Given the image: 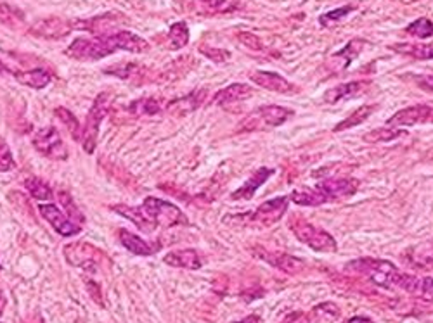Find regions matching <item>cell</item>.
Instances as JSON below:
<instances>
[{"instance_id": "1", "label": "cell", "mask_w": 433, "mask_h": 323, "mask_svg": "<svg viewBox=\"0 0 433 323\" xmlns=\"http://www.w3.org/2000/svg\"><path fill=\"white\" fill-rule=\"evenodd\" d=\"M118 50L144 54L149 50V42L129 30H118L108 35L80 37L66 47L65 54L75 61H99Z\"/></svg>"}, {"instance_id": "2", "label": "cell", "mask_w": 433, "mask_h": 323, "mask_svg": "<svg viewBox=\"0 0 433 323\" xmlns=\"http://www.w3.org/2000/svg\"><path fill=\"white\" fill-rule=\"evenodd\" d=\"M345 273L357 275L365 280L373 282L375 285L385 287V289H402L409 294H415L416 285H418L419 277L400 272L395 265L387 259H375V258H359L347 263L343 266Z\"/></svg>"}, {"instance_id": "3", "label": "cell", "mask_w": 433, "mask_h": 323, "mask_svg": "<svg viewBox=\"0 0 433 323\" xmlns=\"http://www.w3.org/2000/svg\"><path fill=\"white\" fill-rule=\"evenodd\" d=\"M359 180L356 178H328L314 189L293 190L289 199L298 206H323L326 202L340 201L356 194Z\"/></svg>"}, {"instance_id": "4", "label": "cell", "mask_w": 433, "mask_h": 323, "mask_svg": "<svg viewBox=\"0 0 433 323\" xmlns=\"http://www.w3.org/2000/svg\"><path fill=\"white\" fill-rule=\"evenodd\" d=\"M295 111L283 106H260L241 121L240 131H260L279 126L288 121Z\"/></svg>"}, {"instance_id": "5", "label": "cell", "mask_w": 433, "mask_h": 323, "mask_svg": "<svg viewBox=\"0 0 433 323\" xmlns=\"http://www.w3.org/2000/svg\"><path fill=\"white\" fill-rule=\"evenodd\" d=\"M109 101H111L109 94H99L97 99H95L92 104V107L89 109V114H87L85 126H83L80 137L83 150H85L87 154H94L95 147H97L99 128H101L102 119L108 116Z\"/></svg>"}, {"instance_id": "6", "label": "cell", "mask_w": 433, "mask_h": 323, "mask_svg": "<svg viewBox=\"0 0 433 323\" xmlns=\"http://www.w3.org/2000/svg\"><path fill=\"white\" fill-rule=\"evenodd\" d=\"M144 211L148 217L156 223V226H177L188 225V218L181 209L172 202H166L158 197H146L144 199Z\"/></svg>"}, {"instance_id": "7", "label": "cell", "mask_w": 433, "mask_h": 323, "mask_svg": "<svg viewBox=\"0 0 433 323\" xmlns=\"http://www.w3.org/2000/svg\"><path fill=\"white\" fill-rule=\"evenodd\" d=\"M293 234H295L298 241L307 244L317 253H336L338 251V244H336L335 237L331 234L317 229V226L307 221H296L295 226H293Z\"/></svg>"}, {"instance_id": "8", "label": "cell", "mask_w": 433, "mask_h": 323, "mask_svg": "<svg viewBox=\"0 0 433 323\" xmlns=\"http://www.w3.org/2000/svg\"><path fill=\"white\" fill-rule=\"evenodd\" d=\"M31 143L37 149V153L53 159V161H66L68 159V149H66L61 135H59V131L54 126L38 130L33 135V138H31Z\"/></svg>"}, {"instance_id": "9", "label": "cell", "mask_w": 433, "mask_h": 323, "mask_svg": "<svg viewBox=\"0 0 433 323\" xmlns=\"http://www.w3.org/2000/svg\"><path fill=\"white\" fill-rule=\"evenodd\" d=\"M65 258L70 265L80 266V268L87 270V272H95L102 259H106L102 251L94 247L89 242H73V244H66L65 247Z\"/></svg>"}, {"instance_id": "10", "label": "cell", "mask_w": 433, "mask_h": 323, "mask_svg": "<svg viewBox=\"0 0 433 323\" xmlns=\"http://www.w3.org/2000/svg\"><path fill=\"white\" fill-rule=\"evenodd\" d=\"M73 30H75L73 21H70V19L58 18V16H49V18L37 19V21L30 26L28 33L33 35V37L37 38L59 40L63 37H68Z\"/></svg>"}, {"instance_id": "11", "label": "cell", "mask_w": 433, "mask_h": 323, "mask_svg": "<svg viewBox=\"0 0 433 323\" xmlns=\"http://www.w3.org/2000/svg\"><path fill=\"white\" fill-rule=\"evenodd\" d=\"M288 201L289 199L286 197V195H281V197L265 201L264 204L258 206L253 213L243 214V217L248 218V221L252 223V225L271 226L284 217L286 209H288Z\"/></svg>"}, {"instance_id": "12", "label": "cell", "mask_w": 433, "mask_h": 323, "mask_svg": "<svg viewBox=\"0 0 433 323\" xmlns=\"http://www.w3.org/2000/svg\"><path fill=\"white\" fill-rule=\"evenodd\" d=\"M123 21H125V18L120 13H106L90 19H75L73 26L75 30H85L95 37V35H108L118 31V26Z\"/></svg>"}, {"instance_id": "13", "label": "cell", "mask_w": 433, "mask_h": 323, "mask_svg": "<svg viewBox=\"0 0 433 323\" xmlns=\"http://www.w3.org/2000/svg\"><path fill=\"white\" fill-rule=\"evenodd\" d=\"M421 123H433V107L427 104H418V106L406 107V109L397 111L393 116L388 119L387 125L399 128V126H415Z\"/></svg>"}, {"instance_id": "14", "label": "cell", "mask_w": 433, "mask_h": 323, "mask_svg": "<svg viewBox=\"0 0 433 323\" xmlns=\"http://www.w3.org/2000/svg\"><path fill=\"white\" fill-rule=\"evenodd\" d=\"M38 211H41L42 217L46 218V221H49L50 226H53L59 235H63V237H73V235L82 232V225L71 221L68 214L63 213L55 204H50V202L49 204H41L38 206Z\"/></svg>"}, {"instance_id": "15", "label": "cell", "mask_w": 433, "mask_h": 323, "mask_svg": "<svg viewBox=\"0 0 433 323\" xmlns=\"http://www.w3.org/2000/svg\"><path fill=\"white\" fill-rule=\"evenodd\" d=\"M253 254H255L258 259H262V261L269 263V265H272L274 268L281 270V272L288 275H298L307 268V265H305L300 258L289 256V254L284 253H272V251L255 249L253 251Z\"/></svg>"}, {"instance_id": "16", "label": "cell", "mask_w": 433, "mask_h": 323, "mask_svg": "<svg viewBox=\"0 0 433 323\" xmlns=\"http://www.w3.org/2000/svg\"><path fill=\"white\" fill-rule=\"evenodd\" d=\"M250 78L253 80V83L258 87H262V89L265 90H271L276 92V94H295L298 90V87L293 85L292 82H288L284 77H281V75L272 73V71H253L252 75H250Z\"/></svg>"}, {"instance_id": "17", "label": "cell", "mask_w": 433, "mask_h": 323, "mask_svg": "<svg viewBox=\"0 0 433 323\" xmlns=\"http://www.w3.org/2000/svg\"><path fill=\"white\" fill-rule=\"evenodd\" d=\"M111 209H113L114 213L122 214V217L127 218V220L132 221L139 230H142V232L149 234V232H154V230L158 229L156 223L151 220V218L148 217V213H146L144 207H142V206L117 204V206H111Z\"/></svg>"}, {"instance_id": "18", "label": "cell", "mask_w": 433, "mask_h": 323, "mask_svg": "<svg viewBox=\"0 0 433 323\" xmlns=\"http://www.w3.org/2000/svg\"><path fill=\"white\" fill-rule=\"evenodd\" d=\"M163 261L173 268H186V270H200L203 266L205 259L196 249H178L172 251L165 256Z\"/></svg>"}, {"instance_id": "19", "label": "cell", "mask_w": 433, "mask_h": 323, "mask_svg": "<svg viewBox=\"0 0 433 323\" xmlns=\"http://www.w3.org/2000/svg\"><path fill=\"white\" fill-rule=\"evenodd\" d=\"M118 237H120L122 246L125 247L129 253L136 254V256H153L154 253H158V251L161 249L160 244H153V242L144 241V239L129 232V230H120Z\"/></svg>"}, {"instance_id": "20", "label": "cell", "mask_w": 433, "mask_h": 323, "mask_svg": "<svg viewBox=\"0 0 433 323\" xmlns=\"http://www.w3.org/2000/svg\"><path fill=\"white\" fill-rule=\"evenodd\" d=\"M274 175V170L272 168H258L255 173L252 175V177L246 180L243 185L240 187L237 190H234L232 194H230V199H234V201H245V199H252L253 195H255V192L258 189H260L262 185H264L265 182L269 180Z\"/></svg>"}, {"instance_id": "21", "label": "cell", "mask_w": 433, "mask_h": 323, "mask_svg": "<svg viewBox=\"0 0 433 323\" xmlns=\"http://www.w3.org/2000/svg\"><path fill=\"white\" fill-rule=\"evenodd\" d=\"M253 94H255V92H253L252 87L246 85V83H232V85L218 90L217 94L213 95L212 104L213 106H229V104L232 102L250 99Z\"/></svg>"}, {"instance_id": "22", "label": "cell", "mask_w": 433, "mask_h": 323, "mask_svg": "<svg viewBox=\"0 0 433 323\" xmlns=\"http://www.w3.org/2000/svg\"><path fill=\"white\" fill-rule=\"evenodd\" d=\"M14 78L18 80V83H21V85L30 87V89L35 90L46 89L50 83V80H53L49 71L43 70V67H33V70L28 71H16Z\"/></svg>"}, {"instance_id": "23", "label": "cell", "mask_w": 433, "mask_h": 323, "mask_svg": "<svg viewBox=\"0 0 433 323\" xmlns=\"http://www.w3.org/2000/svg\"><path fill=\"white\" fill-rule=\"evenodd\" d=\"M409 265L415 268L427 270V272H433V244L416 246L406 253Z\"/></svg>"}, {"instance_id": "24", "label": "cell", "mask_w": 433, "mask_h": 323, "mask_svg": "<svg viewBox=\"0 0 433 323\" xmlns=\"http://www.w3.org/2000/svg\"><path fill=\"white\" fill-rule=\"evenodd\" d=\"M163 109H166L165 104L154 97L139 99L129 106V111L134 116H154V114H160Z\"/></svg>"}, {"instance_id": "25", "label": "cell", "mask_w": 433, "mask_h": 323, "mask_svg": "<svg viewBox=\"0 0 433 323\" xmlns=\"http://www.w3.org/2000/svg\"><path fill=\"white\" fill-rule=\"evenodd\" d=\"M392 50L399 52L402 55H409V58L421 59V61H428L433 59V45L432 43H395L390 45Z\"/></svg>"}, {"instance_id": "26", "label": "cell", "mask_w": 433, "mask_h": 323, "mask_svg": "<svg viewBox=\"0 0 433 323\" xmlns=\"http://www.w3.org/2000/svg\"><path fill=\"white\" fill-rule=\"evenodd\" d=\"M364 87H365L364 82L343 83V85H338V87H335V89H329L328 92H326L323 101L326 104H336V102H340L341 99L352 97V95L359 94Z\"/></svg>"}, {"instance_id": "27", "label": "cell", "mask_w": 433, "mask_h": 323, "mask_svg": "<svg viewBox=\"0 0 433 323\" xmlns=\"http://www.w3.org/2000/svg\"><path fill=\"white\" fill-rule=\"evenodd\" d=\"M205 90H196V92H191V94L186 95V97L182 99H176V101L166 104V107L169 109H178V113L186 114L191 113V111L198 109V107L201 106L205 101Z\"/></svg>"}, {"instance_id": "28", "label": "cell", "mask_w": 433, "mask_h": 323, "mask_svg": "<svg viewBox=\"0 0 433 323\" xmlns=\"http://www.w3.org/2000/svg\"><path fill=\"white\" fill-rule=\"evenodd\" d=\"M189 26L186 25L184 21H178L173 23L172 26H170L169 30V45L172 50H178V49H184L186 45L189 43Z\"/></svg>"}, {"instance_id": "29", "label": "cell", "mask_w": 433, "mask_h": 323, "mask_svg": "<svg viewBox=\"0 0 433 323\" xmlns=\"http://www.w3.org/2000/svg\"><path fill=\"white\" fill-rule=\"evenodd\" d=\"M198 7V13L201 14H218V13H230L237 7V4L229 2V0H194Z\"/></svg>"}, {"instance_id": "30", "label": "cell", "mask_w": 433, "mask_h": 323, "mask_svg": "<svg viewBox=\"0 0 433 323\" xmlns=\"http://www.w3.org/2000/svg\"><path fill=\"white\" fill-rule=\"evenodd\" d=\"M25 189L37 201H50L54 197L53 189L38 177H30L28 180H25Z\"/></svg>"}, {"instance_id": "31", "label": "cell", "mask_w": 433, "mask_h": 323, "mask_svg": "<svg viewBox=\"0 0 433 323\" xmlns=\"http://www.w3.org/2000/svg\"><path fill=\"white\" fill-rule=\"evenodd\" d=\"M0 23L9 28H16L25 23V13L18 7L0 0Z\"/></svg>"}, {"instance_id": "32", "label": "cell", "mask_w": 433, "mask_h": 323, "mask_svg": "<svg viewBox=\"0 0 433 323\" xmlns=\"http://www.w3.org/2000/svg\"><path fill=\"white\" fill-rule=\"evenodd\" d=\"M376 111V106H363V107H357L356 111L351 114L348 118H345L343 121L338 123V125L335 126V131H343V130H348V128H353V126L360 125V123L364 121V119H368L369 116H371L373 113Z\"/></svg>"}, {"instance_id": "33", "label": "cell", "mask_w": 433, "mask_h": 323, "mask_svg": "<svg viewBox=\"0 0 433 323\" xmlns=\"http://www.w3.org/2000/svg\"><path fill=\"white\" fill-rule=\"evenodd\" d=\"M54 114L63 121V125L66 126V130L70 131L71 137L73 138H80L82 137V131H80V123H78L77 116H75L73 113H71L70 109H66V107H55Z\"/></svg>"}, {"instance_id": "34", "label": "cell", "mask_w": 433, "mask_h": 323, "mask_svg": "<svg viewBox=\"0 0 433 323\" xmlns=\"http://www.w3.org/2000/svg\"><path fill=\"white\" fill-rule=\"evenodd\" d=\"M402 135H407L404 130L399 128H393V126H388V128H378V130H371L368 131V133L364 135V141L365 142H390L393 138H399L402 137Z\"/></svg>"}, {"instance_id": "35", "label": "cell", "mask_w": 433, "mask_h": 323, "mask_svg": "<svg viewBox=\"0 0 433 323\" xmlns=\"http://www.w3.org/2000/svg\"><path fill=\"white\" fill-rule=\"evenodd\" d=\"M59 202H61L63 209L66 211V214H68V218L71 221L78 223V225H82L83 221H85V217H83V213L80 209H78L77 204H75L73 197L68 192H65V190H61V192L58 194Z\"/></svg>"}, {"instance_id": "36", "label": "cell", "mask_w": 433, "mask_h": 323, "mask_svg": "<svg viewBox=\"0 0 433 323\" xmlns=\"http://www.w3.org/2000/svg\"><path fill=\"white\" fill-rule=\"evenodd\" d=\"M406 33L415 38H428L433 35V23L427 18H419L406 28Z\"/></svg>"}, {"instance_id": "37", "label": "cell", "mask_w": 433, "mask_h": 323, "mask_svg": "<svg viewBox=\"0 0 433 323\" xmlns=\"http://www.w3.org/2000/svg\"><path fill=\"white\" fill-rule=\"evenodd\" d=\"M353 9H356V7H353V6H343V7H338V9H335V11H329V13H326V14H323L319 18L321 26L329 28V26L336 25V23L341 21V19H343L345 16L351 14Z\"/></svg>"}, {"instance_id": "38", "label": "cell", "mask_w": 433, "mask_h": 323, "mask_svg": "<svg viewBox=\"0 0 433 323\" xmlns=\"http://www.w3.org/2000/svg\"><path fill=\"white\" fill-rule=\"evenodd\" d=\"M16 168V161L11 153L9 146L4 142V138H0V173H7V171Z\"/></svg>"}, {"instance_id": "39", "label": "cell", "mask_w": 433, "mask_h": 323, "mask_svg": "<svg viewBox=\"0 0 433 323\" xmlns=\"http://www.w3.org/2000/svg\"><path fill=\"white\" fill-rule=\"evenodd\" d=\"M412 296L423 299V301H433V278L432 277L419 278Z\"/></svg>"}, {"instance_id": "40", "label": "cell", "mask_w": 433, "mask_h": 323, "mask_svg": "<svg viewBox=\"0 0 433 323\" xmlns=\"http://www.w3.org/2000/svg\"><path fill=\"white\" fill-rule=\"evenodd\" d=\"M200 52L208 59H212L213 62H217V65L229 61L230 59V52L224 49H215V47H210V45H201Z\"/></svg>"}, {"instance_id": "41", "label": "cell", "mask_w": 433, "mask_h": 323, "mask_svg": "<svg viewBox=\"0 0 433 323\" xmlns=\"http://www.w3.org/2000/svg\"><path fill=\"white\" fill-rule=\"evenodd\" d=\"M365 43H368V42H364V40H359V38L352 40V42L348 43L347 47H345V49L336 52V55H338V58H347V62H345V65H348V62H351L352 59L356 58V55H359L360 49H363Z\"/></svg>"}, {"instance_id": "42", "label": "cell", "mask_w": 433, "mask_h": 323, "mask_svg": "<svg viewBox=\"0 0 433 323\" xmlns=\"http://www.w3.org/2000/svg\"><path fill=\"white\" fill-rule=\"evenodd\" d=\"M237 38H240L241 43H245L248 49H253V50H262L264 49V45H262L260 38L257 37V35L253 33H248V31H241V33H237Z\"/></svg>"}, {"instance_id": "43", "label": "cell", "mask_w": 433, "mask_h": 323, "mask_svg": "<svg viewBox=\"0 0 433 323\" xmlns=\"http://www.w3.org/2000/svg\"><path fill=\"white\" fill-rule=\"evenodd\" d=\"M281 323H311V317L304 311H293V313L286 314Z\"/></svg>"}, {"instance_id": "44", "label": "cell", "mask_w": 433, "mask_h": 323, "mask_svg": "<svg viewBox=\"0 0 433 323\" xmlns=\"http://www.w3.org/2000/svg\"><path fill=\"white\" fill-rule=\"evenodd\" d=\"M87 290H89L90 297H92L97 305L105 306V302H102V296H101V289H99V285L95 284V282L87 280Z\"/></svg>"}, {"instance_id": "45", "label": "cell", "mask_w": 433, "mask_h": 323, "mask_svg": "<svg viewBox=\"0 0 433 323\" xmlns=\"http://www.w3.org/2000/svg\"><path fill=\"white\" fill-rule=\"evenodd\" d=\"M418 85L423 90L433 92V75H424V77H418Z\"/></svg>"}, {"instance_id": "46", "label": "cell", "mask_w": 433, "mask_h": 323, "mask_svg": "<svg viewBox=\"0 0 433 323\" xmlns=\"http://www.w3.org/2000/svg\"><path fill=\"white\" fill-rule=\"evenodd\" d=\"M348 323H375V322L368 317H353L348 320Z\"/></svg>"}, {"instance_id": "47", "label": "cell", "mask_w": 433, "mask_h": 323, "mask_svg": "<svg viewBox=\"0 0 433 323\" xmlns=\"http://www.w3.org/2000/svg\"><path fill=\"white\" fill-rule=\"evenodd\" d=\"M232 323H260V318H258L257 314H250V317H246L245 320H241V322H232Z\"/></svg>"}, {"instance_id": "48", "label": "cell", "mask_w": 433, "mask_h": 323, "mask_svg": "<svg viewBox=\"0 0 433 323\" xmlns=\"http://www.w3.org/2000/svg\"><path fill=\"white\" fill-rule=\"evenodd\" d=\"M4 308H6V297H4V294L0 292V313H2Z\"/></svg>"}, {"instance_id": "49", "label": "cell", "mask_w": 433, "mask_h": 323, "mask_svg": "<svg viewBox=\"0 0 433 323\" xmlns=\"http://www.w3.org/2000/svg\"><path fill=\"white\" fill-rule=\"evenodd\" d=\"M6 71H7V70H6V66H4V62L0 61V73H6Z\"/></svg>"}, {"instance_id": "50", "label": "cell", "mask_w": 433, "mask_h": 323, "mask_svg": "<svg viewBox=\"0 0 433 323\" xmlns=\"http://www.w3.org/2000/svg\"><path fill=\"white\" fill-rule=\"evenodd\" d=\"M0 272H2V265H0Z\"/></svg>"}]
</instances>
